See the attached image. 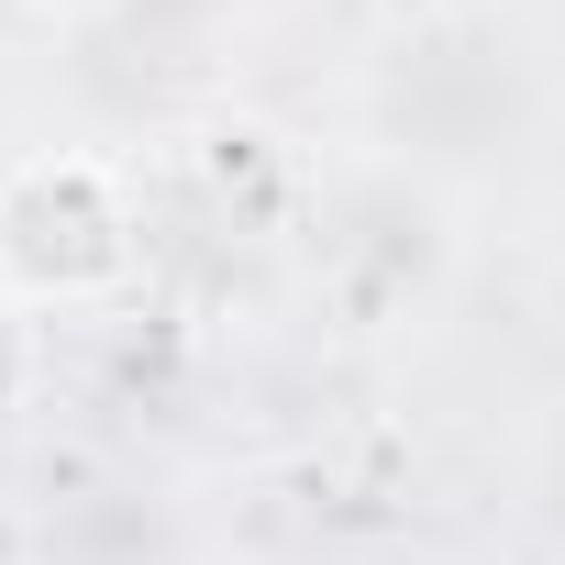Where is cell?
<instances>
[{
  "label": "cell",
  "instance_id": "cell-1",
  "mask_svg": "<svg viewBox=\"0 0 565 565\" xmlns=\"http://www.w3.org/2000/svg\"><path fill=\"white\" fill-rule=\"evenodd\" d=\"M134 277V200L100 156H23L0 167V300L78 311Z\"/></svg>",
  "mask_w": 565,
  "mask_h": 565
},
{
  "label": "cell",
  "instance_id": "cell-2",
  "mask_svg": "<svg viewBox=\"0 0 565 565\" xmlns=\"http://www.w3.org/2000/svg\"><path fill=\"white\" fill-rule=\"evenodd\" d=\"M466 89H477V100H510V89H521V78H510V45L477 34V23H444V34L399 45V67H388V111H399L411 145H499V122H477Z\"/></svg>",
  "mask_w": 565,
  "mask_h": 565
},
{
  "label": "cell",
  "instance_id": "cell-3",
  "mask_svg": "<svg viewBox=\"0 0 565 565\" xmlns=\"http://www.w3.org/2000/svg\"><path fill=\"white\" fill-rule=\"evenodd\" d=\"M23 388H34V311L0 300V411H12Z\"/></svg>",
  "mask_w": 565,
  "mask_h": 565
},
{
  "label": "cell",
  "instance_id": "cell-4",
  "mask_svg": "<svg viewBox=\"0 0 565 565\" xmlns=\"http://www.w3.org/2000/svg\"><path fill=\"white\" fill-rule=\"evenodd\" d=\"M34 12H56V23H89V12H111V0H34Z\"/></svg>",
  "mask_w": 565,
  "mask_h": 565
}]
</instances>
